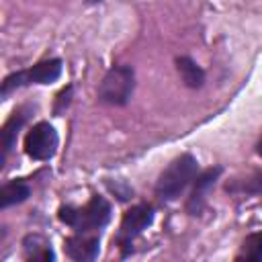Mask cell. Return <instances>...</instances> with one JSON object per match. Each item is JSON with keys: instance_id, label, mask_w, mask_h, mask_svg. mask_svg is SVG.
I'll use <instances>...</instances> for the list:
<instances>
[{"instance_id": "cell-1", "label": "cell", "mask_w": 262, "mask_h": 262, "mask_svg": "<svg viewBox=\"0 0 262 262\" xmlns=\"http://www.w3.org/2000/svg\"><path fill=\"white\" fill-rule=\"evenodd\" d=\"M59 221L74 227L76 231L80 233H90V231H96L100 227H104L111 219V205L94 194L84 207L76 209V207H70V205H63L59 207V213H57Z\"/></svg>"}, {"instance_id": "cell-3", "label": "cell", "mask_w": 262, "mask_h": 262, "mask_svg": "<svg viewBox=\"0 0 262 262\" xmlns=\"http://www.w3.org/2000/svg\"><path fill=\"white\" fill-rule=\"evenodd\" d=\"M135 88V72L131 66H113L100 86H98V100L113 106H123L129 102Z\"/></svg>"}, {"instance_id": "cell-14", "label": "cell", "mask_w": 262, "mask_h": 262, "mask_svg": "<svg viewBox=\"0 0 262 262\" xmlns=\"http://www.w3.org/2000/svg\"><path fill=\"white\" fill-rule=\"evenodd\" d=\"M237 260H252V262H260L262 260V231L250 233L239 248V254L235 256Z\"/></svg>"}, {"instance_id": "cell-9", "label": "cell", "mask_w": 262, "mask_h": 262, "mask_svg": "<svg viewBox=\"0 0 262 262\" xmlns=\"http://www.w3.org/2000/svg\"><path fill=\"white\" fill-rule=\"evenodd\" d=\"M23 250H25V258L27 260H39V262H51L55 258L51 244L39 235V233H29L23 239Z\"/></svg>"}, {"instance_id": "cell-12", "label": "cell", "mask_w": 262, "mask_h": 262, "mask_svg": "<svg viewBox=\"0 0 262 262\" xmlns=\"http://www.w3.org/2000/svg\"><path fill=\"white\" fill-rule=\"evenodd\" d=\"M225 190L233 194H262V170H256L246 178H235L227 182Z\"/></svg>"}, {"instance_id": "cell-17", "label": "cell", "mask_w": 262, "mask_h": 262, "mask_svg": "<svg viewBox=\"0 0 262 262\" xmlns=\"http://www.w3.org/2000/svg\"><path fill=\"white\" fill-rule=\"evenodd\" d=\"M88 2H90V4H94V2H102V0H88Z\"/></svg>"}, {"instance_id": "cell-15", "label": "cell", "mask_w": 262, "mask_h": 262, "mask_svg": "<svg viewBox=\"0 0 262 262\" xmlns=\"http://www.w3.org/2000/svg\"><path fill=\"white\" fill-rule=\"evenodd\" d=\"M70 98H72V86L63 88L59 94H57V102H55V115H59L68 104H70Z\"/></svg>"}, {"instance_id": "cell-7", "label": "cell", "mask_w": 262, "mask_h": 262, "mask_svg": "<svg viewBox=\"0 0 262 262\" xmlns=\"http://www.w3.org/2000/svg\"><path fill=\"white\" fill-rule=\"evenodd\" d=\"M98 237L96 235H88V233H80L76 231V235L68 237L63 242V252L68 258L76 260V262H88L94 260L98 256Z\"/></svg>"}, {"instance_id": "cell-10", "label": "cell", "mask_w": 262, "mask_h": 262, "mask_svg": "<svg viewBox=\"0 0 262 262\" xmlns=\"http://www.w3.org/2000/svg\"><path fill=\"white\" fill-rule=\"evenodd\" d=\"M176 70L182 78V82L188 86V88H201L203 82H205V72L196 66V61H192L190 57L182 55V57H176Z\"/></svg>"}, {"instance_id": "cell-2", "label": "cell", "mask_w": 262, "mask_h": 262, "mask_svg": "<svg viewBox=\"0 0 262 262\" xmlns=\"http://www.w3.org/2000/svg\"><path fill=\"white\" fill-rule=\"evenodd\" d=\"M196 172H199V162L194 160V156L182 154L174 158L160 174L156 182V194L162 201H174L190 184V180H194Z\"/></svg>"}, {"instance_id": "cell-13", "label": "cell", "mask_w": 262, "mask_h": 262, "mask_svg": "<svg viewBox=\"0 0 262 262\" xmlns=\"http://www.w3.org/2000/svg\"><path fill=\"white\" fill-rule=\"evenodd\" d=\"M27 121V115H25V111L23 108H18V111H14L12 113V117L4 123V127H2V145H4V158H6V154L12 149V145H14V141H16V133H18V129L23 127V123Z\"/></svg>"}, {"instance_id": "cell-4", "label": "cell", "mask_w": 262, "mask_h": 262, "mask_svg": "<svg viewBox=\"0 0 262 262\" xmlns=\"http://www.w3.org/2000/svg\"><path fill=\"white\" fill-rule=\"evenodd\" d=\"M61 76V59H45L35 63L29 70H20L14 72L10 76L4 78L2 82V96H6L8 92L20 88V86H29V84H51Z\"/></svg>"}, {"instance_id": "cell-8", "label": "cell", "mask_w": 262, "mask_h": 262, "mask_svg": "<svg viewBox=\"0 0 262 262\" xmlns=\"http://www.w3.org/2000/svg\"><path fill=\"white\" fill-rule=\"evenodd\" d=\"M221 172H223V168H221V166H215V168L205 170V172L196 178L194 188H192V192H190V196H188V201H186V211H188L190 215H199V213L203 211V207H205V203H207V194H209V190L213 188V184H215V180L219 178Z\"/></svg>"}, {"instance_id": "cell-11", "label": "cell", "mask_w": 262, "mask_h": 262, "mask_svg": "<svg viewBox=\"0 0 262 262\" xmlns=\"http://www.w3.org/2000/svg\"><path fill=\"white\" fill-rule=\"evenodd\" d=\"M31 194V188L27 182L23 180H10L6 182L2 188H0V207L6 209L10 205H16V203H23L27 201Z\"/></svg>"}, {"instance_id": "cell-6", "label": "cell", "mask_w": 262, "mask_h": 262, "mask_svg": "<svg viewBox=\"0 0 262 262\" xmlns=\"http://www.w3.org/2000/svg\"><path fill=\"white\" fill-rule=\"evenodd\" d=\"M57 141L59 139H57L55 129L49 123L41 121V123L33 125V129L27 133V137H25V151L33 160H49L57 151Z\"/></svg>"}, {"instance_id": "cell-16", "label": "cell", "mask_w": 262, "mask_h": 262, "mask_svg": "<svg viewBox=\"0 0 262 262\" xmlns=\"http://www.w3.org/2000/svg\"><path fill=\"white\" fill-rule=\"evenodd\" d=\"M258 154L262 156V137H260V141H258Z\"/></svg>"}, {"instance_id": "cell-5", "label": "cell", "mask_w": 262, "mask_h": 262, "mask_svg": "<svg viewBox=\"0 0 262 262\" xmlns=\"http://www.w3.org/2000/svg\"><path fill=\"white\" fill-rule=\"evenodd\" d=\"M154 221V207L151 205H135L131 207L129 211H125L123 219H121V227H119V233H117V244L121 246V252L123 256H127L133 239L147 227L151 225Z\"/></svg>"}]
</instances>
